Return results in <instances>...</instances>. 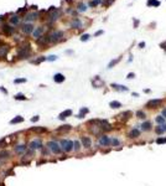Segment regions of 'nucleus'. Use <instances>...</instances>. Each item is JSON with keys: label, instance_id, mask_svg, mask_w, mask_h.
Instances as JSON below:
<instances>
[{"label": "nucleus", "instance_id": "37998d69", "mask_svg": "<svg viewBox=\"0 0 166 186\" xmlns=\"http://www.w3.org/2000/svg\"><path fill=\"white\" fill-rule=\"evenodd\" d=\"M32 130L37 132V133H45V132H47V129L43 128V127H41V128H32Z\"/></svg>", "mask_w": 166, "mask_h": 186}, {"label": "nucleus", "instance_id": "20e7f679", "mask_svg": "<svg viewBox=\"0 0 166 186\" xmlns=\"http://www.w3.org/2000/svg\"><path fill=\"white\" fill-rule=\"evenodd\" d=\"M60 144H61V148H62V150L64 151V153H69V151L73 150V144H75V142H73V140H68V139H62V140L60 142Z\"/></svg>", "mask_w": 166, "mask_h": 186}, {"label": "nucleus", "instance_id": "f704fd0d", "mask_svg": "<svg viewBox=\"0 0 166 186\" xmlns=\"http://www.w3.org/2000/svg\"><path fill=\"white\" fill-rule=\"evenodd\" d=\"M120 60H122V57H118V58H115V60H112L110 62L108 63V68H113V67H114V66L120 61Z\"/></svg>", "mask_w": 166, "mask_h": 186}, {"label": "nucleus", "instance_id": "6ab92c4d", "mask_svg": "<svg viewBox=\"0 0 166 186\" xmlns=\"http://www.w3.org/2000/svg\"><path fill=\"white\" fill-rule=\"evenodd\" d=\"M64 79H66V77H64V75L63 73H55L53 75V82L55 83H63L64 82Z\"/></svg>", "mask_w": 166, "mask_h": 186}, {"label": "nucleus", "instance_id": "423d86ee", "mask_svg": "<svg viewBox=\"0 0 166 186\" xmlns=\"http://www.w3.org/2000/svg\"><path fill=\"white\" fill-rule=\"evenodd\" d=\"M34 30H35L34 24H30V22H24L22 26H21V32L24 35H32Z\"/></svg>", "mask_w": 166, "mask_h": 186}, {"label": "nucleus", "instance_id": "7c9ffc66", "mask_svg": "<svg viewBox=\"0 0 166 186\" xmlns=\"http://www.w3.org/2000/svg\"><path fill=\"white\" fill-rule=\"evenodd\" d=\"M132 115H133V113L130 112V110H126V112H124V113L119 114V117H120L122 119H129V118H130Z\"/></svg>", "mask_w": 166, "mask_h": 186}, {"label": "nucleus", "instance_id": "a211bd4d", "mask_svg": "<svg viewBox=\"0 0 166 186\" xmlns=\"http://www.w3.org/2000/svg\"><path fill=\"white\" fill-rule=\"evenodd\" d=\"M81 144H82V146H84L86 149H88L92 146V139H90L89 136H82L81 138Z\"/></svg>", "mask_w": 166, "mask_h": 186}, {"label": "nucleus", "instance_id": "39448f33", "mask_svg": "<svg viewBox=\"0 0 166 186\" xmlns=\"http://www.w3.org/2000/svg\"><path fill=\"white\" fill-rule=\"evenodd\" d=\"M42 146H43V143H42L41 139H34L29 143V149L32 151L40 150V149H42Z\"/></svg>", "mask_w": 166, "mask_h": 186}, {"label": "nucleus", "instance_id": "ddd939ff", "mask_svg": "<svg viewBox=\"0 0 166 186\" xmlns=\"http://www.w3.org/2000/svg\"><path fill=\"white\" fill-rule=\"evenodd\" d=\"M162 104V99H150L147 103H146V108H158Z\"/></svg>", "mask_w": 166, "mask_h": 186}, {"label": "nucleus", "instance_id": "0eeeda50", "mask_svg": "<svg viewBox=\"0 0 166 186\" xmlns=\"http://www.w3.org/2000/svg\"><path fill=\"white\" fill-rule=\"evenodd\" d=\"M42 36H45V27L43 26H37V27H35L34 32H32V37H34L35 40H39L40 37Z\"/></svg>", "mask_w": 166, "mask_h": 186}, {"label": "nucleus", "instance_id": "e2e57ef3", "mask_svg": "<svg viewBox=\"0 0 166 186\" xmlns=\"http://www.w3.org/2000/svg\"><path fill=\"white\" fill-rule=\"evenodd\" d=\"M133 97H139V93H133Z\"/></svg>", "mask_w": 166, "mask_h": 186}, {"label": "nucleus", "instance_id": "f03ea898", "mask_svg": "<svg viewBox=\"0 0 166 186\" xmlns=\"http://www.w3.org/2000/svg\"><path fill=\"white\" fill-rule=\"evenodd\" d=\"M46 146L49 148V150L55 154V155H58L62 153V148H61V144H58L56 140H50L49 143L46 144Z\"/></svg>", "mask_w": 166, "mask_h": 186}, {"label": "nucleus", "instance_id": "bf43d9fd", "mask_svg": "<svg viewBox=\"0 0 166 186\" xmlns=\"http://www.w3.org/2000/svg\"><path fill=\"white\" fill-rule=\"evenodd\" d=\"M161 115H162L164 118H166V108L164 109V110H162V113H161Z\"/></svg>", "mask_w": 166, "mask_h": 186}, {"label": "nucleus", "instance_id": "f8f14e48", "mask_svg": "<svg viewBox=\"0 0 166 186\" xmlns=\"http://www.w3.org/2000/svg\"><path fill=\"white\" fill-rule=\"evenodd\" d=\"M10 51V46L6 43H0V58H5Z\"/></svg>", "mask_w": 166, "mask_h": 186}, {"label": "nucleus", "instance_id": "cd10ccee", "mask_svg": "<svg viewBox=\"0 0 166 186\" xmlns=\"http://www.w3.org/2000/svg\"><path fill=\"white\" fill-rule=\"evenodd\" d=\"M109 107L113 108V109H118V108L122 107V103L118 102V100H112V102H109Z\"/></svg>", "mask_w": 166, "mask_h": 186}, {"label": "nucleus", "instance_id": "412c9836", "mask_svg": "<svg viewBox=\"0 0 166 186\" xmlns=\"http://www.w3.org/2000/svg\"><path fill=\"white\" fill-rule=\"evenodd\" d=\"M72 113H73V112H72L71 109H66V110H63L62 113H60V115H58V119H60V120H64L66 118L71 117V115H72Z\"/></svg>", "mask_w": 166, "mask_h": 186}, {"label": "nucleus", "instance_id": "4d7b16f0", "mask_svg": "<svg viewBox=\"0 0 166 186\" xmlns=\"http://www.w3.org/2000/svg\"><path fill=\"white\" fill-rule=\"evenodd\" d=\"M139 25V20H134V27H138Z\"/></svg>", "mask_w": 166, "mask_h": 186}, {"label": "nucleus", "instance_id": "9b49d317", "mask_svg": "<svg viewBox=\"0 0 166 186\" xmlns=\"http://www.w3.org/2000/svg\"><path fill=\"white\" fill-rule=\"evenodd\" d=\"M27 146L29 145H26V144H17L14 148V151L17 155H24V154L27 151Z\"/></svg>", "mask_w": 166, "mask_h": 186}, {"label": "nucleus", "instance_id": "ea45409f", "mask_svg": "<svg viewBox=\"0 0 166 186\" xmlns=\"http://www.w3.org/2000/svg\"><path fill=\"white\" fill-rule=\"evenodd\" d=\"M73 150L75 151H79L81 150V143L78 140H75V144H73Z\"/></svg>", "mask_w": 166, "mask_h": 186}, {"label": "nucleus", "instance_id": "b1692460", "mask_svg": "<svg viewBox=\"0 0 166 186\" xmlns=\"http://www.w3.org/2000/svg\"><path fill=\"white\" fill-rule=\"evenodd\" d=\"M89 113V109L86 107H83L79 109V113H78V115H77V118H79V119H82V118H84L86 117V114H88Z\"/></svg>", "mask_w": 166, "mask_h": 186}, {"label": "nucleus", "instance_id": "3c124183", "mask_svg": "<svg viewBox=\"0 0 166 186\" xmlns=\"http://www.w3.org/2000/svg\"><path fill=\"white\" fill-rule=\"evenodd\" d=\"M26 10H27V7H24V9H19V10H17V15H19V14H22V13H26Z\"/></svg>", "mask_w": 166, "mask_h": 186}, {"label": "nucleus", "instance_id": "5701e85b", "mask_svg": "<svg viewBox=\"0 0 166 186\" xmlns=\"http://www.w3.org/2000/svg\"><path fill=\"white\" fill-rule=\"evenodd\" d=\"M36 41H37V43H39L40 46H45V45L50 43V41H49V35L42 36V37H40V39H39V40H36Z\"/></svg>", "mask_w": 166, "mask_h": 186}, {"label": "nucleus", "instance_id": "052dcab7", "mask_svg": "<svg viewBox=\"0 0 166 186\" xmlns=\"http://www.w3.org/2000/svg\"><path fill=\"white\" fill-rule=\"evenodd\" d=\"M154 6H160V1H159V0H156V1H155Z\"/></svg>", "mask_w": 166, "mask_h": 186}, {"label": "nucleus", "instance_id": "c9c22d12", "mask_svg": "<svg viewBox=\"0 0 166 186\" xmlns=\"http://www.w3.org/2000/svg\"><path fill=\"white\" fill-rule=\"evenodd\" d=\"M99 4H102V0H90L88 5H89L90 7H96V6H98Z\"/></svg>", "mask_w": 166, "mask_h": 186}, {"label": "nucleus", "instance_id": "de8ad7c7", "mask_svg": "<svg viewBox=\"0 0 166 186\" xmlns=\"http://www.w3.org/2000/svg\"><path fill=\"white\" fill-rule=\"evenodd\" d=\"M134 77H135V73H134V72H130V73H128V76H126V78H128V79H133Z\"/></svg>", "mask_w": 166, "mask_h": 186}, {"label": "nucleus", "instance_id": "79ce46f5", "mask_svg": "<svg viewBox=\"0 0 166 186\" xmlns=\"http://www.w3.org/2000/svg\"><path fill=\"white\" fill-rule=\"evenodd\" d=\"M89 39H90L89 34H83V35L81 36V41H82V42H84V41H88Z\"/></svg>", "mask_w": 166, "mask_h": 186}, {"label": "nucleus", "instance_id": "4468645a", "mask_svg": "<svg viewBox=\"0 0 166 186\" xmlns=\"http://www.w3.org/2000/svg\"><path fill=\"white\" fill-rule=\"evenodd\" d=\"M82 26H83V22L81 21L79 19H77V17L69 22V27H71V29L78 30V29H82Z\"/></svg>", "mask_w": 166, "mask_h": 186}, {"label": "nucleus", "instance_id": "4be33fe9", "mask_svg": "<svg viewBox=\"0 0 166 186\" xmlns=\"http://www.w3.org/2000/svg\"><path fill=\"white\" fill-rule=\"evenodd\" d=\"M110 87L115 91H120V92H126L128 91V87L123 86V85H118V83H112Z\"/></svg>", "mask_w": 166, "mask_h": 186}, {"label": "nucleus", "instance_id": "bb28decb", "mask_svg": "<svg viewBox=\"0 0 166 186\" xmlns=\"http://www.w3.org/2000/svg\"><path fill=\"white\" fill-rule=\"evenodd\" d=\"M45 61H47V57H45V56H40V57L35 58V60H32L31 62L34 64H40L41 62H45Z\"/></svg>", "mask_w": 166, "mask_h": 186}, {"label": "nucleus", "instance_id": "a878e982", "mask_svg": "<svg viewBox=\"0 0 166 186\" xmlns=\"http://www.w3.org/2000/svg\"><path fill=\"white\" fill-rule=\"evenodd\" d=\"M140 127H141V130H144V132H150V130L152 129L151 123H150V122H144L141 125H140Z\"/></svg>", "mask_w": 166, "mask_h": 186}, {"label": "nucleus", "instance_id": "f3484780", "mask_svg": "<svg viewBox=\"0 0 166 186\" xmlns=\"http://www.w3.org/2000/svg\"><path fill=\"white\" fill-rule=\"evenodd\" d=\"M92 85H93L94 88H100V87L104 86V81H102L99 76H96L94 78L92 79Z\"/></svg>", "mask_w": 166, "mask_h": 186}, {"label": "nucleus", "instance_id": "c03bdc74", "mask_svg": "<svg viewBox=\"0 0 166 186\" xmlns=\"http://www.w3.org/2000/svg\"><path fill=\"white\" fill-rule=\"evenodd\" d=\"M114 1H115V0H104L103 4H104V6H110Z\"/></svg>", "mask_w": 166, "mask_h": 186}, {"label": "nucleus", "instance_id": "603ef678", "mask_svg": "<svg viewBox=\"0 0 166 186\" xmlns=\"http://www.w3.org/2000/svg\"><path fill=\"white\" fill-rule=\"evenodd\" d=\"M104 34V31L103 30H99V31H97L96 34H94V37H97V36H100V35H103Z\"/></svg>", "mask_w": 166, "mask_h": 186}, {"label": "nucleus", "instance_id": "0e129e2a", "mask_svg": "<svg viewBox=\"0 0 166 186\" xmlns=\"http://www.w3.org/2000/svg\"><path fill=\"white\" fill-rule=\"evenodd\" d=\"M162 128H164V130L166 132V123H165V124H162Z\"/></svg>", "mask_w": 166, "mask_h": 186}, {"label": "nucleus", "instance_id": "58836bf2", "mask_svg": "<svg viewBox=\"0 0 166 186\" xmlns=\"http://www.w3.org/2000/svg\"><path fill=\"white\" fill-rule=\"evenodd\" d=\"M135 115L138 117L139 119H145V117H146V114L143 112V110H138V112L135 113Z\"/></svg>", "mask_w": 166, "mask_h": 186}, {"label": "nucleus", "instance_id": "c756f323", "mask_svg": "<svg viewBox=\"0 0 166 186\" xmlns=\"http://www.w3.org/2000/svg\"><path fill=\"white\" fill-rule=\"evenodd\" d=\"M71 129H72V127H71L69 124H63L62 127L57 128L56 130H57V132H68V130H71Z\"/></svg>", "mask_w": 166, "mask_h": 186}, {"label": "nucleus", "instance_id": "a19ab883", "mask_svg": "<svg viewBox=\"0 0 166 186\" xmlns=\"http://www.w3.org/2000/svg\"><path fill=\"white\" fill-rule=\"evenodd\" d=\"M26 81H27V79L22 77V78H16V79H14V83H15V85H20V83H26Z\"/></svg>", "mask_w": 166, "mask_h": 186}, {"label": "nucleus", "instance_id": "a18cd8bd", "mask_svg": "<svg viewBox=\"0 0 166 186\" xmlns=\"http://www.w3.org/2000/svg\"><path fill=\"white\" fill-rule=\"evenodd\" d=\"M57 60V56L56 55H50L47 56V61H56Z\"/></svg>", "mask_w": 166, "mask_h": 186}, {"label": "nucleus", "instance_id": "1a4fd4ad", "mask_svg": "<svg viewBox=\"0 0 166 186\" xmlns=\"http://www.w3.org/2000/svg\"><path fill=\"white\" fill-rule=\"evenodd\" d=\"M1 30H3V32L7 36L13 35L15 32V27L14 26H11L10 24H3V25H1Z\"/></svg>", "mask_w": 166, "mask_h": 186}, {"label": "nucleus", "instance_id": "6e6d98bb", "mask_svg": "<svg viewBox=\"0 0 166 186\" xmlns=\"http://www.w3.org/2000/svg\"><path fill=\"white\" fill-rule=\"evenodd\" d=\"M5 161H6V160H4V159H1V157H0V168L5 164Z\"/></svg>", "mask_w": 166, "mask_h": 186}, {"label": "nucleus", "instance_id": "2f4dec72", "mask_svg": "<svg viewBox=\"0 0 166 186\" xmlns=\"http://www.w3.org/2000/svg\"><path fill=\"white\" fill-rule=\"evenodd\" d=\"M14 99L15 100H26L27 98L25 97V94H24V93H17V94H15V96H14Z\"/></svg>", "mask_w": 166, "mask_h": 186}, {"label": "nucleus", "instance_id": "864d4df0", "mask_svg": "<svg viewBox=\"0 0 166 186\" xmlns=\"http://www.w3.org/2000/svg\"><path fill=\"white\" fill-rule=\"evenodd\" d=\"M0 92H3L4 94H7V93H9L7 92V89L6 88H4V87H0Z\"/></svg>", "mask_w": 166, "mask_h": 186}, {"label": "nucleus", "instance_id": "4c0bfd02", "mask_svg": "<svg viewBox=\"0 0 166 186\" xmlns=\"http://www.w3.org/2000/svg\"><path fill=\"white\" fill-rule=\"evenodd\" d=\"M119 144H120V142H119L118 138H110V145L112 146H118Z\"/></svg>", "mask_w": 166, "mask_h": 186}, {"label": "nucleus", "instance_id": "dca6fc26", "mask_svg": "<svg viewBox=\"0 0 166 186\" xmlns=\"http://www.w3.org/2000/svg\"><path fill=\"white\" fill-rule=\"evenodd\" d=\"M11 15V17H9V24L11 25V26H17L19 24H20V16L17 14H15V15H13V14H10Z\"/></svg>", "mask_w": 166, "mask_h": 186}, {"label": "nucleus", "instance_id": "9d476101", "mask_svg": "<svg viewBox=\"0 0 166 186\" xmlns=\"http://www.w3.org/2000/svg\"><path fill=\"white\" fill-rule=\"evenodd\" d=\"M98 143L100 146H109L110 145V138L105 134H102L99 135V139H98Z\"/></svg>", "mask_w": 166, "mask_h": 186}, {"label": "nucleus", "instance_id": "09e8293b", "mask_svg": "<svg viewBox=\"0 0 166 186\" xmlns=\"http://www.w3.org/2000/svg\"><path fill=\"white\" fill-rule=\"evenodd\" d=\"M156 143H158V144L166 143V142H165V138H158V139H156Z\"/></svg>", "mask_w": 166, "mask_h": 186}, {"label": "nucleus", "instance_id": "8fccbe9b", "mask_svg": "<svg viewBox=\"0 0 166 186\" xmlns=\"http://www.w3.org/2000/svg\"><path fill=\"white\" fill-rule=\"evenodd\" d=\"M155 1H156V0H149V1L146 3V5H147V6H154Z\"/></svg>", "mask_w": 166, "mask_h": 186}, {"label": "nucleus", "instance_id": "aec40b11", "mask_svg": "<svg viewBox=\"0 0 166 186\" xmlns=\"http://www.w3.org/2000/svg\"><path fill=\"white\" fill-rule=\"evenodd\" d=\"M138 136H140V130L138 128H133L129 133H128V138L129 139H136Z\"/></svg>", "mask_w": 166, "mask_h": 186}, {"label": "nucleus", "instance_id": "680f3d73", "mask_svg": "<svg viewBox=\"0 0 166 186\" xmlns=\"http://www.w3.org/2000/svg\"><path fill=\"white\" fill-rule=\"evenodd\" d=\"M4 19H5V16H4V15H0V22L4 21Z\"/></svg>", "mask_w": 166, "mask_h": 186}, {"label": "nucleus", "instance_id": "f257e3e1", "mask_svg": "<svg viewBox=\"0 0 166 186\" xmlns=\"http://www.w3.org/2000/svg\"><path fill=\"white\" fill-rule=\"evenodd\" d=\"M63 36H64V31H61V30H55V31L50 32L49 34L50 43H57L60 41H62Z\"/></svg>", "mask_w": 166, "mask_h": 186}, {"label": "nucleus", "instance_id": "7ed1b4c3", "mask_svg": "<svg viewBox=\"0 0 166 186\" xmlns=\"http://www.w3.org/2000/svg\"><path fill=\"white\" fill-rule=\"evenodd\" d=\"M31 53H32V51H31L29 45L27 46H22V47H20L17 50V57L20 58V60H27L31 56Z\"/></svg>", "mask_w": 166, "mask_h": 186}, {"label": "nucleus", "instance_id": "72a5a7b5", "mask_svg": "<svg viewBox=\"0 0 166 186\" xmlns=\"http://www.w3.org/2000/svg\"><path fill=\"white\" fill-rule=\"evenodd\" d=\"M165 119L166 118H164L162 115H158V117L155 118V122L158 123L159 125H162V124H165Z\"/></svg>", "mask_w": 166, "mask_h": 186}, {"label": "nucleus", "instance_id": "473e14b6", "mask_svg": "<svg viewBox=\"0 0 166 186\" xmlns=\"http://www.w3.org/2000/svg\"><path fill=\"white\" fill-rule=\"evenodd\" d=\"M87 10V5L86 4H83V3H79L78 5H77V11H79V13H83V11H86Z\"/></svg>", "mask_w": 166, "mask_h": 186}, {"label": "nucleus", "instance_id": "393cba45", "mask_svg": "<svg viewBox=\"0 0 166 186\" xmlns=\"http://www.w3.org/2000/svg\"><path fill=\"white\" fill-rule=\"evenodd\" d=\"M25 120L24 119V117H21V115H16L15 118H13L11 120H10V124L13 125V124H19V123H22Z\"/></svg>", "mask_w": 166, "mask_h": 186}, {"label": "nucleus", "instance_id": "5fc2aeb1", "mask_svg": "<svg viewBox=\"0 0 166 186\" xmlns=\"http://www.w3.org/2000/svg\"><path fill=\"white\" fill-rule=\"evenodd\" d=\"M139 49H144V47H145V42H144V41H141V42H139Z\"/></svg>", "mask_w": 166, "mask_h": 186}, {"label": "nucleus", "instance_id": "c85d7f7f", "mask_svg": "<svg viewBox=\"0 0 166 186\" xmlns=\"http://www.w3.org/2000/svg\"><path fill=\"white\" fill-rule=\"evenodd\" d=\"M10 155H11V153L7 151V150H1L0 151V157L4 159V160H7V159L10 157Z\"/></svg>", "mask_w": 166, "mask_h": 186}, {"label": "nucleus", "instance_id": "e433bc0d", "mask_svg": "<svg viewBox=\"0 0 166 186\" xmlns=\"http://www.w3.org/2000/svg\"><path fill=\"white\" fill-rule=\"evenodd\" d=\"M155 133H156L158 135L164 134V133H165V130H164V128H162V125H158V127H155Z\"/></svg>", "mask_w": 166, "mask_h": 186}, {"label": "nucleus", "instance_id": "6e6552de", "mask_svg": "<svg viewBox=\"0 0 166 186\" xmlns=\"http://www.w3.org/2000/svg\"><path fill=\"white\" fill-rule=\"evenodd\" d=\"M39 19V13H29L24 16V22H30L32 24L34 21H36Z\"/></svg>", "mask_w": 166, "mask_h": 186}, {"label": "nucleus", "instance_id": "49530a36", "mask_svg": "<svg viewBox=\"0 0 166 186\" xmlns=\"http://www.w3.org/2000/svg\"><path fill=\"white\" fill-rule=\"evenodd\" d=\"M30 120H31L32 123H36V122H39V120H40V117H39V115H35V117H32Z\"/></svg>", "mask_w": 166, "mask_h": 186}, {"label": "nucleus", "instance_id": "2eb2a0df", "mask_svg": "<svg viewBox=\"0 0 166 186\" xmlns=\"http://www.w3.org/2000/svg\"><path fill=\"white\" fill-rule=\"evenodd\" d=\"M61 17V10H55V11H52V13H50V15H49V20L51 22H55V21H57L58 19Z\"/></svg>", "mask_w": 166, "mask_h": 186}, {"label": "nucleus", "instance_id": "13d9d810", "mask_svg": "<svg viewBox=\"0 0 166 186\" xmlns=\"http://www.w3.org/2000/svg\"><path fill=\"white\" fill-rule=\"evenodd\" d=\"M160 46H161V49H164V50H166V42H162L161 45H160Z\"/></svg>", "mask_w": 166, "mask_h": 186}]
</instances>
